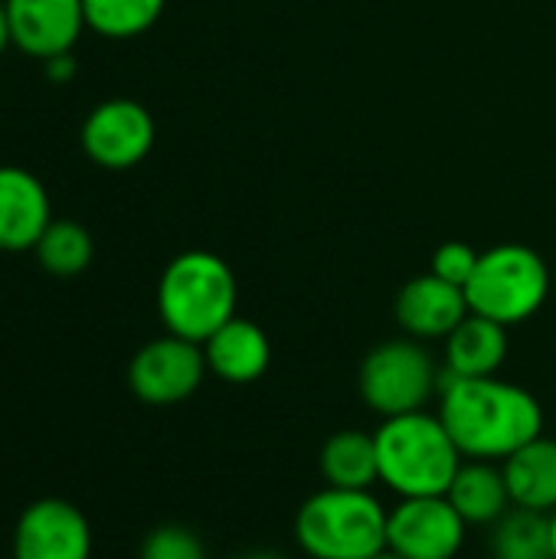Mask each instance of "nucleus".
<instances>
[{"label":"nucleus","instance_id":"1","mask_svg":"<svg viewBox=\"0 0 556 559\" xmlns=\"http://www.w3.org/2000/svg\"><path fill=\"white\" fill-rule=\"evenodd\" d=\"M439 419L459 445L462 459L505 462L528 442L544 436L541 400L501 377H449L442 370Z\"/></svg>","mask_w":556,"mask_h":559},{"label":"nucleus","instance_id":"2","mask_svg":"<svg viewBox=\"0 0 556 559\" xmlns=\"http://www.w3.org/2000/svg\"><path fill=\"white\" fill-rule=\"evenodd\" d=\"M374 442L380 485L397 495V501L446 495L465 462L439 413L429 409L380 419Z\"/></svg>","mask_w":556,"mask_h":559},{"label":"nucleus","instance_id":"3","mask_svg":"<svg viewBox=\"0 0 556 559\" xmlns=\"http://www.w3.org/2000/svg\"><path fill=\"white\" fill-rule=\"evenodd\" d=\"M239 282L226 259L206 249L180 252L167 262L157 282V314L167 334L193 344L210 341L226 321L236 318Z\"/></svg>","mask_w":556,"mask_h":559},{"label":"nucleus","instance_id":"4","mask_svg":"<svg viewBox=\"0 0 556 559\" xmlns=\"http://www.w3.org/2000/svg\"><path fill=\"white\" fill-rule=\"evenodd\" d=\"M387 514L374 491L324 485L295 511V544L308 559H370L387 550Z\"/></svg>","mask_w":556,"mask_h":559},{"label":"nucleus","instance_id":"5","mask_svg":"<svg viewBox=\"0 0 556 559\" xmlns=\"http://www.w3.org/2000/svg\"><path fill=\"white\" fill-rule=\"evenodd\" d=\"M551 295L547 262L518 242L495 246L478 255L475 275L465 285L472 314L492 318L505 328L531 321Z\"/></svg>","mask_w":556,"mask_h":559},{"label":"nucleus","instance_id":"6","mask_svg":"<svg viewBox=\"0 0 556 559\" xmlns=\"http://www.w3.org/2000/svg\"><path fill=\"white\" fill-rule=\"evenodd\" d=\"M442 367L433 360L423 341L393 337L367 350L357 370V393L380 419L419 413L439 400Z\"/></svg>","mask_w":556,"mask_h":559},{"label":"nucleus","instance_id":"7","mask_svg":"<svg viewBox=\"0 0 556 559\" xmlns=\"http://www.w3.org/2000/svg\"><path fill=\"white\" fill-rule=\"evenodd\" d=\"M203 344L177 334L147 341L128 364V386L147 406H177L190 400L206 380Z\"/></svg>","mask_w":556,"mask_h":559},{"label":"nucleus","instance_id":"8","mask_svg":"<svg viewBox=\"0 0 556 559\" xmlns=\"http://www.w3.org/2000/svg\"><path fill=\"white\" fill-rule=\"evenodd\" d=\"M469 524L446 495L400 498L387 514V550L403 559H456Z\"/></svg>","mask_w":556,"mask_h":559},{"label":"nucleus","instance_id":"9","mask_svg":"<svg viewBox=\"0 0 556 559\" xmlns=\"http://www.w3.org/2000/svg\"><path fill=\"white\" fill-rule=\"evenodd\" d=\"M154 118L134 98H108L82 121V151L105 170L138 167L154 147Z\"/></svg>","mask_w":556,"mask_h":559},{"label":"nucleus","instance_id":"10","mask_svg":"<svg viewBox=\"0 0 556 559\" xmlns=\"http://www.w3.org/2000/svg\"><path fill=\"white\" fill-rule=\"evenodd\" d=\"M13 559H92V527L62 498L33 501L13 527Z\"/></svg>","mask_w":556,"mask_h":559},{"label":"nucleus","instance_id":"11","mask_svg":"<svg viewBox=\"0 0 556 559\" xmlns=\"http://www.w3.org/2000/svg\"><path fill=\"white\" fill-rule=\"evenodd\" d=\"M10 20V39L20 52L46 62L59 52H72L85 23L82 0H3Z\"/></svg>","mask_w":556,"mask_h":559},{"label":"nucleus","instance_id":"12","mask_svg":"<svg viewBox=\"0 0 556 559\" xmlns=\"http://www.w3.org/2000/svg\"><path fill=\"white\" fill-rule=\"evenodd\" d=\"M393 314L406 337L426 344V341H446L472 314V308L465 288L426 272L400 288L393 301Z\"/></svg>","mask_w":556,"mask_h":559},{"label":"nucleus","instance_id":"13","mask_svg":"<svg viewBox=\"0 0 556 559\" xmlns=\"http://www.w3.org/2000/svg\"><path fill=\"white\" fill-rule=\"evenodd\" d=\"M52 223V206L43 180L23 167H0V252L36 249Z\"/></svg>","mask_w":556,"mask_h":559},{"label":"nucleus","instance_id":"14","mask_svg":"<svg viewBox=\"0 0 556 559\" xmlns=\"http://www.w3.org/2000/svg\"><path fill=\"white\" fill-rule=\"evenodd\" d=\"M203 357H206V370L216 380L229 386H249L265 377L272 364V341L265 328L236 314L210 341H203Z\"/></svg>","mask_w":556,"mask_h":559},{"label":"nucleus","instance_id":"15","mask_svg":"<svg viewBox=\"0 0 556 559\" xmlns=\"http://www.w3.org/2000/svg\"><path fill=\"white\" fill-rule=\"evenodd\" d=\"M508 360V328L469 314L449 337H446V354H442V370L449 377H498Z\"/></svg>","mask_w":556,"mask_h":559},{"label":"nucleus","instance_id":"16","mask_svg":"<svg viewBox=\"0 0 556 559\" xmlns=\"http://www.w3.org/2000/svg\"><path fill=\"white\" fill-rule=\"evenodd\" d=\"M446 498L452 501V508L462 514V521L469 527H488V531L514 508L501 465L498 462H478V459L462 462Z\"/></svg>","mask_w":556,"mask_h":559},{"label":"nucleus","instance_id":"17","mask_svg":"<svg viewBox=\"0 0 556 559\" xmlns=\"http://www.w3.org/2000/svg\"><path fill=\"white\" fill-rule=\"evenodd\" d=\"M511 504L521 511L554 514L556 511V442L541 436L501 462Z\"/></svg>","mask_w":556,"mask_h":559},{"label":"nucleus","instance_id":"18","mask_svg":"<svg viewBox=\"0 0 556 559\" xmlns=\"http://www.w3.org/2000/svg\"><path fill=\"white\" fill-rule=\"evenodd\" d=\"M318 468L328 488H347V491H370L380 485L377 468V442L367 429H341L334 432L318 455Z\"/></svg>","mask_w":556,"mask_h":559},{"label":"nucleus","instance_id":"19","mask_svg":"<svg viewBox=\"0 0 556 559\" xmlns=\"http://www.w3.org/2000/svg\"><path fill=\"white\" fill-rule=\"evenodd\" d=\"M492 557L495 559H554L551 544V514L511 508L492 527Z\"/></svg>","mask_w":556,"mask_h":559},{"label":"nucleus","instance_id":"20","mask_svg":"<svg viewBox=\"0 0 556 559\" xmlns=\"http://www.w3.org/2000/svg\"><path fill=\"white\" fill-rule=\"evenodd\" d=\"M36 259L39 265L56 275V278H72V275H82L88 265H92V255H95V242L88 236V229L82 223H72V219H52L46 226V233L39 236L36 242Z\"/></svg>","mask_w":556,"mask_h":559},{"label":"nucleus","instance_id":"21","mask_svg":"<svg viewBox=\"0 0 556 559\" xmlns=\"http://www.w3.org/2000/svg\"><path fill=\"white\" fill-rule=\"evenodd\" d=\"M164 3L167 0H82L88 29L108 39H131L147 33L161 20Z\"/></svg>","mask_w":556,"mask_h":559},{"label":"nucleus","instance_id":"22","mask_svg":"<svg viewBox=\"0 0 556 559\" xmlns=\"http://www.w3.org/2000/svg\"><path fill=\"white\" fill-rule=\"evenodd\" d=\"M141 559H203V544L193 531L177 527V524H164L144 537Z\"/></svg>","mask_w":556,"mask_h":559},{"label":"nucleus","instance_id":"23","mask_svg":"<svg viewBox=\"0 0 556 559\" xmlns=\"http://www.w3.org/2000/svg\"><path fill=\"white\" fill-rule=\"evenodd\" d=\"M478 249H472L469 242H442L439 249H436V255H433V275H439V278H446V282H452V285H459V288H465L469 285V278L475 275V265H478Z\"/></svg>","mask_w":556,"mask_h":559},{"label":"nucleus","instance_id":"24","mask_svg":"<svg viewBox=\"0 0 556 559\" xmlns=\"http://www.w3.org/2000/svg\"><path fill=\"white\" fill-rule=\"evenodd\" d=\"M43 69H46L49 82L62 85V82H72V79H75V69H79V66H75V56H72V52H59V56L46 59Z\"/></svg>","mask_w":556,"mask_h":559},{"label":"nucleus","instance_id":"25","mask_svg":"<svg viewBox=\"0 0 556 559\" xmlns=\"http://www.w3.org/2000/svg\"><path fill=\"white\" fill-rule=\"evenodd\" d=\"M10 20H7V3H0V52L10 46Z\"/></svg>","mask_w":556,"mask_h":559},{"label":"nucleus","instance_id":"26","mask_svg":"<svg viewBox=\"0 0 556 559\" xmlns=\"http://www.w3.org/2000/svg\"><path fill=\"white\" fill-rule=\"evenodd\" d=\"M551 544H554V559H556V511L551 514Z\"/></svg>","mask_w":556,"mask_h":559},{"label":"nucleus","instance_id":"27","mask_svg":"<svg viewBox=\"0 0 556 559\" xmlns=\"http://www.w3.org/2000/svg\"><path fill=\"white\" fill-rule=\"evenodd\" d=\"M370 559H403V557H397V554H393V550H380V554H377V557H370Z\"/></svg>","mask_w":556,"mask_h":559},{"label":"nucleus","instance_id":"28","mask_svg":"<svg viewBox=\"0 0 556 559\" xmlns=\"http://www.w3.org/2000/svg\"><path fill=\"white\" fill-rule=\"evenodd\" d=\"M239 559H282V557H275V554H249V557H239Z\"/></svg>","mask_w":556,"mask_h":559}]
</instances>
